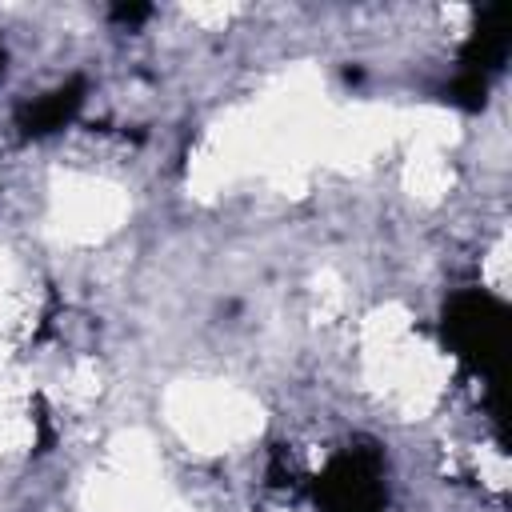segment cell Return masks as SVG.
Wrapping results in <instances>:
<instances>
[{"mask_svg": "<svg viewBox=\"0 0 512 512\" xmlns=\"http://www.w3.org/2000/svg\"><path fill=\"white\" fill-rule=\"evenodd\" d=\"M444 340L460 356V364L500 388V364H504V344H508V308L492 292L468 288L456 292L444 304Z\"/></svg>", "mask_w": 512, "mask_h": 512, "instance_id": "6da1fadb", "label": "cell"}, {"mask_svg": "<svg viewBox=\"0 0 512 512\" xmlns=\"http://www.w3.org/2000/svg\"><path fill=\"white\" fill-rule=\"evenodd\" d=\"M320 512H380L384 508V456L376 444H348L328 460L312 488Z\"/></svg>", "mask_w": 512, "mask_h": 512, "instance_id": "7a4b0ae2", "label": "cell"}, {"mask_svg": "<svg viewBox=\"0 0 512 512\" xmlns=\"http://www.w3.org/2000/svg\"><path fill=\"white\" fill-rule=\"evenodd\" d=\"M508 48H512V8H484L460 52V72L488 80L508 60Z\"/></svg>", "mask_w": 512, "mask_h": 512, "instance_id": "3957f363", "label": "cell"}, {"mask_svg": "<svg viewBox=\"0 0 512 512\" xmlns=\"http://www.w3.org/2000/svg\"><path fill=\"white\" fill-rule=\"evenodd\" d=\"M80 100H84V80H68V84H60V88H52V92L28 100V104L20 108V120H16V124H20L24 136H48V132L64 128V124L76 116Z\"/></svg>", "mask_w": 512, "mask_h": 512, "instance_id": "277c9868", "label": "cell"}, {"mask_svg": "<svg viewBox=\"0 0 512 512\" xmlns=\"http://www.w3.org/2000/svg\"><path fill=\"white\" fill-rule=\"evenodd\" d=\"M448 100L460 104V108H468V112H476V108H484V100H488V80L456 72V80L448 84Z\"/></svg>", "mask_w": 512, "mask_h": 512, "instance_id": "5b68a950", "label": "cell"}, {"mask_svg": "<svg viewBox=\"0 0 512 512\" xmlns=\"http://www.w3.org/2000/svg\"><path fill=\"white\" fill-rule=\"evenodd\" d=\"M152 8H144V4H120V8H112V16L116 20H124V24H136V20H144Z\"/></svg>", "mask_w": 512, "mask_h": 512, "instance_id": "8992f818", "label": "cell"}, {"mask_svg": "<svg viewBox=\"0 0 512 512\" xmlns=\"http://www.w3.org/2000/svg\"><path fill=\"white\" fill-rule=\"evenodd\" d=\"M0 72H4V48H0Z\"/></svg>", "mask_w": 512, "mask_h": 512, "instance_id": "52a82bcc", "label": "cell"}]
</instances>
